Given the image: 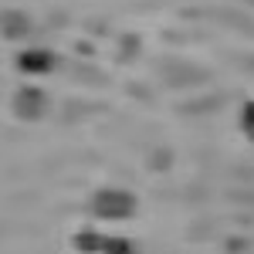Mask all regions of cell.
<instances>
[{
    "instance_id": "cell-1",
    "label": "cell",
    "mask_w": 254,
    "mask_h": 254,
    "mask_svg": "<svg viewBox=\"0 0 254 254\" xmlns=\"http://www.w3.org/2000/svg\"><path fill=\"white\" fill-rule=\"evenodd\" d=\"M132 210H136V196L126 190H116V187L98 190L92 196V214L102 220H126V217H132Z\"/></svg>"
},
{
    "instance_id": "cell-2",
    "label": "cell",
    "mask_w": 254,
    "mask_h": 254,
    "mask_svg": "<svg viewBox=\"0 0 254 254\" xmlns=\"http://www.w3.org/2000/svg\"><path fill=\"white\" fill-rule=\"evenodd\" d=\"M14 112L20 119H38L44 112V92H38V88H20L17 98H14Z\"/></svg>"
},
{
    "instance_id": "cell-3",
    "label": "cell",
    "mask_w": 254,
    "mask_h": 254,
    "mask_svg": "<svg viewBox=\"0 0 254 254\" xmlns=\"http://www.w3.org/2000/svg\"><path fill=\"white\" fill-rule=\"evenodd\" d=\"M17 64L27 71V75H44L51 64H55V58L48 55V51H41V48H31V51H24L17 58Z\"/></svg>"
},
{
    "instance_id": "cell-4",
    "label": "cell",
    "mask_w": 254,
    "mask_h": 254,
    "mask_svg": "<svg viewBox=\"0 0 254 254\" xmlns=\"http://www.w3.org/2000/svg\"><path fill=\"white\" fill-rule=\"evenodd\" d=\"M75 248H78L81 254H102V248H105V234H95V231H81V234L75 237Z\"/></svg>"
},
{
    "instance_id": "cell-5",
    "label": "cell",
    "mask_w": 254,
    "mask_h": 254,
    "mask_svg": "<svg viewBox=\"0 0 254 254\" xmlns=\"http://www.w3.org/2000/svg\"><path fill=\"white\" fill-rule=\"evenodd\" d=\"M24 31H27V24H24L20 14H7V17H3V34H7V38H20Z\"/></svg>"
},
{
    "instance_id": "cell-6",
    "label": "cell",
    "mask_w": 254,
    "mask_h": 254,
    "mask_svg": "<svg viewBox=\"0 0 254 254\" xmlns=\"http://www.w3.org/2000/svg\"><path fill=\"white\" fill-rule=\"evenodd\" d=\"M102 254H132V244H129V241H122V237H105Z\"/></svg>"
},
{
    "instance_id": "cell-7",
    "label": "cell",
    "mask_w": 254,
    "mask_h": 254,
    "mask_svg": "<svg viewBox=\"0 0 254 254\" xmlns=\"http://www.w3.org/2000/svg\"><path fill=\"white\" fill-rule=\"evenodd\" d=\"M244 132L254 139V102L248 105V109H244Z\"/></svg>"
}]
</instances>
